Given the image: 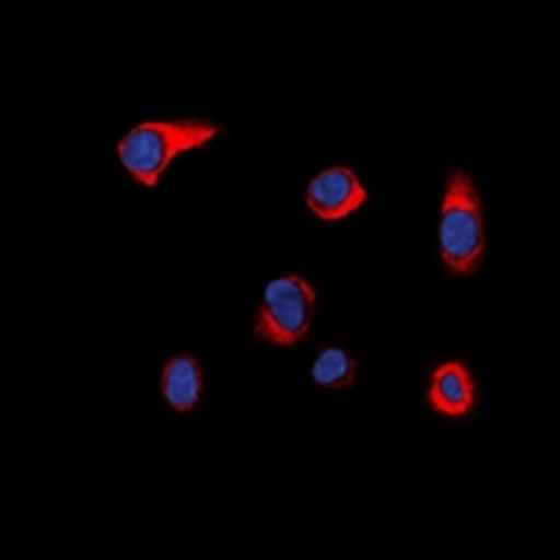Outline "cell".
Listing matches in <instances>:
<instances>
[{"label": "cell", "mask_w": 560, "mask_h": 560, "mask_svg": "<svg viewBox=\"0 0 560 560\" xmlns=\"http://www.w3.org/2000/svg\"><path fill=\"white\" fill-rule=\"evenodd\" d=\"M222 135V127L202 118L191 121H143L118 140V160L138 183L154 188L177 154L197 152Z\"/></svg>", "instance_id": "6da1fadb"}, {"label": "cell", "mask_w": 560, "mask_h": 560, "mask_svg": "<svg viewBox=\"0 0 560 560\" xmlns=\"http://www.w3.org/2000/svg\"><path fill=\"white\" fill-rule=\"evenodd\" d=\"M160 389L168 407L177 412H191L197 409L199 398H202V368L188 353H177L163 368V378H160Z\"/></svg>", "instance_id": "8992f818"}, {"label": "cell", "mask_w": 560, "mask_h": 560, "mask_svg": "<svg viewBox=\"0 0 560 560\" xmlns=\"http://www.w3.org/2000/svg\"><path fill=\"white\" fill-rule=\"evenodd\" d=\"M368 202V191L348 166H334L325 168L323 174L308 183L306 205L317 219L325 222H339L348 219L353 210H359Z\"/></svg>", "instance_id": "277c9868"}, {"label": "cell", "mask_w": 560, "mask_h": 560, "mask_svg": "<svg viewBox=\"0 0 560 560\" xmlns=\"http://www.w3.org/2000/svg\"><path fill=\"white\" fill-rule=\"evenodd\" d=\"M429 407L446 418H463L474 409L477 401V384H474L471 370L463 362H446L432 370L429 376Z\"/></svg>", "instance_id": "5b68a950"}, {"label": "cell", "mask_w": 560, "mask_h": 560, "mask_svg": "<svg viewBox=\"0 0 560 560\" xmlns=\"http://www.w3.org/2000/svg\"><path fill=\"white\" fill-rule=\"evenodd\" d=\"M317 292L306 278L283 275L269 280L264 289V303L255 314L253 334L272 348H292L312 331Z\"/></svg>", "instance_id": "3957f363"}, {"label": "cell", "mask_w": 560, "mask_h": 560, "mask_svg": "<svg viewBox=\"0 0 560 560\" xmlns=\"http://www.w3.org/2000/svg\"><path fill=\"white\" fill-rule=\"evenodd\" d=\"M357 359L350 357L345 348H325L317 357L312 368V378L319 384V387H331V389H350L357 384Z\"/></svg>", "instance_id": "52a82bcc"}, {"label": "cell", "mask_w": 560, "mask_h": 560, "mask_svg": "<svg viewBox=\"0 0 560 560\" xmlns=\"http://www.w3.org/2000/svg\"><path fill=\"white\" fill-rule=\"evenodd\" d=\"M440 258L454 278L474 275L485 258V219L477 185L468 174L452 172L446 177L443 210H440Z\"/></svg>", "instance_id": "7a4b0ae2"}]
</instances>
